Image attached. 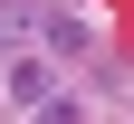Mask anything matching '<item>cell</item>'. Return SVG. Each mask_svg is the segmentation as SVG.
<instances>
[{
	"label": "cell",
	"mask_w": 134,
	"mask_h": 124,
	"mask_svg": "<svg viewBox=\"0 0 134 124\" xmlns=\"http://www.w3.org/2000/svg\"><path fill=\"white\" fill-rule=\"evenodd\" d=\"M10 96H19V105H48V67L19 57V67H10Z\"/></svg>",
	"instance_id": "7a4b0ae2"
},
{
	"label": "cell",
	"mask_w": 134,
	"mask_h": 124,
	"mask_svg": "<svg viewBox=\"0 0 134 124\" xmlns=\"http://www.w3.org/2000/svg\"><path fill=\"white\" fill-rule=\"evenodd\" d=\"M48 48H58V57H86V19L58 10V19H48Z\"/></svg>",
	"instance_id": "6da1fadb"
},
{
	"label": "cell",
	"mask_w": 134,
	"mask_h": 124,
	"mask_svg": "<svg viewBox=\"0 0 134 124\" xmlns=\"http://www.w3.org/2000/svg\"><path fill=\"white\" fill-rule=\"evenodd\" d=\"M67 115H77V105H67V96H48V105H38L29 124H67Z\"/></svg>",
	"instance_id": "3957f363"
}]
</instances>
